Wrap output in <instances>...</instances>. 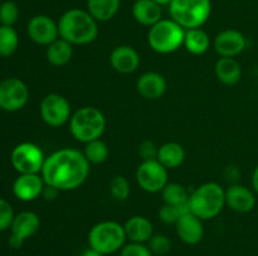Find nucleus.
I'll use <instances>...</instances> for the list:
<instances>
[{"label":"nucleus","instance_id":"nucleus-7","mask_svg":"<svg viewBox=\"0 0 258 256\" xmlns=\"http://www.w3.org/2000/svg\"><path fill=\"white\" fill-rule=\"evenodd\" d=\"M169 13L174 22L185 30L202 28L212 13L211 0H173L169 4Z\"/></svg>","mask_w":258,"mask_h":256},{"label":"nucleus","instance_id":"nucleus-40","mask_svg":"<svg viewBox=\"0 0 258 256\" xmlns=\"http://www.w3.org/2000/svg\"><path fill=\"white\" fill-rule=\"evenodd\" d=\"M154 2L158 3L159 5H161V7H163V5H169L171 2H173V0H154Z\"/></svg>","mask_w":258,"mask_h":256},{"label":"nucleus","instance_id":"nucleus-20","mask_svg":"<svg viewBox=\"0 0 258 256\" xmlns=\"http://www.w3.org/2000/svg\"><path fill=\"white\" fill-rule=\"evenodd\" d=\"M123 228H125L126 237L131 242L148 243L151 236L154 235L153 223L145 216H133L123 223Z\"/></svg>","mask_w":258,"mask_h":256},{"label":"nucleus","instance_id":"nucleus-14","mask_svg":"<svg viewBox=\"0 0 258 256\" xmlns=\"http://www.w3.org/2000/svg\"><path fill=\"white\" fill-rule=\"evenodd\" d=\"M213 47L219 57L234 58L246 49L247 39L239 30L226 29L214 38Z\"/></svg>","mask_w":258,"mask_h":256},{"label":"nucleus","instance_id":"nucleus-32","mask_svg":"<svg viewBox=\"0 0 258 256\" xmlns=\"http://www.w3.org/2000/svg\"><path fill=\"white\" fill-rule=\"evenodd\" d=\"M19 18V8L17 3L13 0H7V2L0 4V23L2 25H8L13 27L17 23Z\"/></svg>","mask_w":258,"mask_h":256},{"label":"nucleus","instance_id":"nucleus-30","mask_svg":"<svg viewBox=\"0 0 258 256\" xmlns=\"http://www.w3.org/2000/svg\"><path fill=\"white\" fill-rule=\"evenodd\" d=\"M189 212V206H173V205H166L164 203L161 208L159 210V218L163 221L164 223L168 225H175L178 222L179 218L184 215V213Z\"/></svg>","mask_w":258,"mask_h":256},{"label":"nucleus","instance_id":"nucleus-28","mask_svg":"<svg viewBox=\"0 0 258 256\" xmlns=\"http://www.w3.org/2000/svg\"><path fill=\"white\" fill-rule=\"evenodd\" d=\"M161 196H163L164 203H166V205H188L189 193L188 191L185 190V187L181 186L180 183H168V185L163 188V191H161Z\"/></svg>","mask_w":258,"mask_h":256},{"label":"nucleus","instance_id":"nucleus-31","mask_svg":"<svg viewBox=\"0 0 258 256\" xmlns=\"http://www.w3.org/2000/svg\"><path fill=\"white\" fill-rule=\"evenodd\" d=\"M110 192L116 201H126L131 193L130 182L125 176H115L110 181Z\"/></svg>","mask_w":258,"mask_h":256},{"label":"nucleus","instance_id":"nucleus-39","mask_svg":"<svg viewBox=\"0 0 258 256\" xmlns=\"http://www.w3.org/2000/svg\"><path fill=\"white\" fill-rule=\"evenodd\" d=\"M81 256H103V255L102 253L98 252V251H96L95 248L88 247V248H86L82 253H81Z\"/></svg>","mask_w":258,"mask_h":256},{"label":"nucleus","instance_id":"nucleus-12","mask_svg":"<svg viewBox=\"0 0 258 256\" xmlns=\"http://www.w3.org/2000/svg\"><path fill=\"white\" fill-rule=\"evenodd\" d=\"M40 227V218L33 211H23L15 215L10 230L9 245L13 248H19L27 238L32 237L38 232Z\"/></svg>","mask_w":258,"mask_h":256},{"label":"nucleus","instance_id":"nucleus-24","mask_svg":"<svg viewBox=\"0 0 258 256\" xmlns=\"http://www.w3.org/2000/svg\"><path fill=\"white\" fill-rule=\"evenodd\" d=\"M73 55V45L68 43L67 40L58 38L53 43H50L45 50V57L49 64L54 67H63L70 60L72 59Z\"/></svg>","mask_w":258,"mask_h":256},{"label":"nucleus","instance_id":"nucleus-1","mask_svg":"<svg viewBox=\"0 0 258 256\" xmlns=\"http://www.w3.org/2000/svg\"><path fill=\"white\" fill-rule=\"evenodd\" d=\"M40 175L45 185L59 191H72L86 182L90 175V162L83 152L62 148L45 157Z\"/></svg>","mask_w":258,"mask_h":256},{"label":"nucleus","instance_id":"nucleus-10","mask_svg":"<svg viewBox=\"0 0 258 256\" xmlns=\"http://www.w3.org/2000/svg\"><path fill=\"white\" fill-rule=\"evenodd\" d=\"M136 182L145 192H161L168 185V168L158 160L143 161L136 170Z\"/></svg>","mask_w":258,"mask_h":256},{"label":"nucleus","instance_id":"nucleus-41","mask_svg":"<svg viewBox=\"0 0 258 256\" xmlns=\"http://www.w3.org/2000/svg\"><path fill=\"white\" fill-rule=\"evenodd\" d=\"M0 109H2V108H0Z\"/></svg>","mask_w":258,"mask_h":256},{"label":"nucleus","instance_id":"nucleus-3","mask_svg":"<svg viewBox=\"0 0 258 256\" xmlns=\"http://www.w3.org/2000/svg\"><path fill=\"white\" fill-rule=\"evenodd\" d=\"M189 211L201 220L217 217L226 206V190L217 182H207L189 195Z\"/></svg>","mask_w":258,"mask_h":256},{"label":"nucleus","instance_id":"nucleus-5","mask_svg":"<svg viewBox=\"0 0 258 256\" xmlns=\"http://www.w3.org/2000/svg\"><path fill=\"white\" fill-rule=\"evenodd\" d=\"M123 225L116 221H101L92 226L88 232V245L103 256L120 251L126 243Z\"/></svg>","mask_w":258,"mask_h":256},{"label":"nucleus","instance_id":"nucleus-38","mask_svg":"<svg viewBox=\"0 0 258 256\" xmlns=\"http://www.w3.org/2000/svg\"><path fill=\"white\" fill-rule=\"evenodd\" d=\"M252 188L258 195V165L254 168L253 173H252Z\"/></svg>","mask_w":258,"mask_h":256},{"label":"nucleus","instance_id":"nucleus-8","mask_svg":"<svg viewBox=\"0 0 258 256\" xmlns=\"http://www.w3.org/2000/svg\"><path fill=\"white\" fill-rule=\"evenodd\" d=\"M45 156L42 148L32 142L19 143L10 155V162L14 170L20 175L40 173L44 165Z\"/></svg>","mask_w":258,"mask_h":256},{"label":"nucleus","instance_id":"nucleus-22","mask_svg":"<svg viewBox=\"0 0 258 256\" xmlns=\"http://www.w3.org/2000/svg\"><path fill=\"white\" fill-rule=\"evenodd\" d=\"M214 73L217 79L226 85H236L242 78L241 64L236 58H219L214 65Z\"/></svg>","mask_w":258,"mask_h":256},{"label":"nucleus","instance_id":"nucleus-36","mask_svg":"<svg viewBox=\"0 0 258 256\" xmlns=\"http://www.w3.org/2000/svg\"><path fill=\"white\" fill-rule=\"evenodd\" d=\"M159 147H156L155 143L150 140L143 141L139 146V155L143 158V161L156 160L158 158Z\"/></svg>","mask_w":258,"mask_h":256},{"label":"nucleus","instance_id":"nucleus-21","mask_svg":"<svg viewBox=\"0 0 258 256\" xmlns=\"http://www.w3.org/2000/svg\"><path fill=\"white\" fill-rule=\"evenodd\" d=\"M161 5L154 0H135L133 5V15L136 22L145 27H153L161 20Z\"/></svg>","mask_w":258,"mask_h":256},{"label":"nucleus","instance_id":"nucleus-29","mask_svg":"<svg viewBox=\"0 0 258 256\" xmlns=\"http://www.w3.org/2000/svg\"><path fill=\"white\" fill-rule=\"evenodd\" d=\"M83 155H85L86 160L90 162V165L91 163L92 165H101L108 158L110 150H108V146L106 145V142L98 138V140L86 143Z\"/></svg>","mask_w":258,"mask_h":256},{"label":"nucleus","instance_id":"nucleus-6","mask_svg":"<svg viewBox=\"0 0 258 256\" xmlns=\"http://www.w3.org/2000/svg\"><path fill=\"white\" fill-rule=\"evenodd\" d=\"M185 29L173 19H161L150 27L148 43L154 52L159 54H170L184 45Z\"/></svg>","mask_w":258,"mask_h":256},{"label":"nucleus","instance_id":"nucleus-27","mask_svg":"<svg viewBox=\"0 0 258 256\" xmlns=\"http://www.w3.org/2000/svg\"><path fill=\"white\" fill-rule=\"evenodd\" d=\"M19 47V37L13 27L0 25V57L8 58L14 54Z\"/></svg>","mask_w":258,"mask_h":256},{"label":"nucleus","instance_id":"nucleus-19","mask_svg":"<svg viewBox=\"0 0 258 256\" xmlns=\"http://www.w3.org/2000/svg\"><path fill=\"white\" fill-rule=\"evenodd\" d=\"M168 88L166 79L156 72H146L136 82V89L141 97L155 100L163 97Z\"/></svg>","mask_w":258,"mask_h":256},{"label":"nucleus","instance_id":"nucleus-23","mask_svg":"<svg viewBox=\"0 0 258 256\" xmlns=\"http://www.w3.org/2000/svg\"><path fill=\"white\" fill-rule=\"evenodd\" d=\"M156 160L168 170L179 167L185 161V150L176 142H166L159 147Z\"/></svg>","mask_w":258,"mask_h":256},{"label":"nucleus","instance_id":"nucleus-2","mask_svg":"<svg viewBox=\"0 0 258 256\" xmlns=\"http://www.w3.org/2000/svg\"><path fill=\"white\" fill-rule=\"evenodd\" d=\"M59 38L72 45H86L96 40L98 35V22L82 9H70L63 13L58 22Z\"/></svg>","mask_w":258,"mask_h":256},{"label":"nucleus","instance_id":"nucleus-9","mask_svg":"<svg viewBox=\"0 0 258 256\" xmlns=\"http://www.w3.org/2000/svg\"><path fill=\"white\" fill-rule=\"evenodd\" d=\"M40 117L50 127H60L70 122L72 109L66 97L58 93H49L40 102Z\"/></svg>","mask_w":258,"mask_h":256},{"label":"nucleus","instance_id":"nucleus-34","mask_svg":"<svg viewBox=\"0 0 258 256\" xmlns=\"http://www.w3.org/2000/svg\"><path fill=\"white\" fill-rule=\"evenodd\" d=\"M120 256H154L148 243L128 242L120 250Z\"/></svg>","mask_w":258,"mask_h":256},{"label":"nucleus","instance_id":"nucleus-18","mask_svg":"<svg viewBox=\"0 0 258 256\" xmlns=\"http://www.w3.org/2000/svg\"><path fill=\"white\" fill-rule=\"evenodd\" d=\"M110 64L121 74H130L138 70L140 65V55L130 45H118L110 54Z\"/></svg>","mask_w":258,"mask_h":256},{"label":"nucleus","instance_id":"nucleus-33","mask_svg":"<svg viewBox=\"0 0 258 256\" xmlns=\"http://www.w3.org/2000/svg\"><path fill=\"white\" fill-rule=\"evenodd\" d=\"M148 246L154 256H164L171 250V241L163 233H154L148 241Z\"/></svg>","mask_w":258,"mask_h":256},{"label":"nucleus","instance_id":"nucleus-35","mask_svg":"<svg viewBox=\"0 0 258 256\" xmlns=\"http://www.w3.org/2000/svg\"><path fill=\"white\" fill-rule=\"evenodd\" d=\"M14 210L7 200L0 197V232L8 230L14 220Z\"/></svg>","mask_w":258,"mask_h":256},{"label":"nucleus","instance_id":"nucleus-37","mask_svg":"<svg viewBox=\"0 0 258 256\" xmlns=\"http://www.w3.org/2000/svg\"><path fill=\"white\" fill-rule=\"evenodd\" d=\"M58 193H59V190L52 187V186L45 185L44 190H43V193H42V197L47 201H53L55 197H57Z\"/></svg>","mask_w":258,"mask_h":256},{"label":"nucleus","instance_id":"nucleus-16","mask_svg":"<svg viewBox=\"0 0 258 256\" xmlns=\"http://www.w3.org/2000/svg\"><path fill=\"white\" fill-rule=\"evenodd\" d=\"M254 191L243 185H232L226 190V205L238 213H248L256 206Z\"/></svg>","mask_w":258,"mask_h":256},{"label":"nucleus","instance_id":"nucleus-13","mask_svg":"<svg viewBox=\"0 0 258 256\" xmlns=\"http://www.w3.org/2000/svg\"><path fill=\"white\" fill-rule=\"evenodd\" d=\"M27 33L30 40L35 44L48 45L59 38L58 23H55L48 15H35L29 20L27 25Z\"/></svg>","mask_w":258,"mask_h":256},{"label":"nucleus","instance_id":"nucleus-4","mask_svg":"<svg viewBox=\"0 0 258 256\" xmlns=\"http://www.w3.org/2000/svg\"><path fill=\"white\" fill-rule=\"evenodd\" d=\"M106 128L105 114L98 108L82 107L76 110L70 119V131L76 141L88 143L101 138Z\"/></svg>","mask_w":258,"mask_h":256},{"label":"nucleus","instance_id":"nucleus-17","mask_svg":"<svg viewBox=\"0 0 258 256\" xmlns=\"http://www.w3.org/2000/svg\"><path fill=\"white\" fill-rule=\"evenodd\" d=\"M176 233L178 237L183 241L185 245H198L204 236V226L203 220L197 217L196 215L189 211L184 213L178 222L175 223Z\"/></svg>","mask_w":258,"mask_h":256},{"label":"nucleus","instance_id":"nucleus-26","mask_svg":"<svg viewBox=\"0 0 258 256\" xmlns=\"http://www.w3.org/2000/svg\"><path fill=\"white\" fill-rule=\"evenodd\" d=\"M121 0H87V12L97 22H108L117 14Z\"/></svg>","mask_w":258,"mask_h":256},{"label":"nucleus","instance_id":"nucleus-15","mask_svg":"<svg viewBox=\"0 0 258 256\" xmlns=\"http://www.w3.org/2000/svg\"><path fill=\"white\" fill-rule=\"evenodd\" d=\"M45 182L39 173H24L19 175L13 183V193L18 200L30 202L42 196Z\"/></svg>","mask_w":258,"mask_h":256},{"label":"nucleus","instance_id":"nucleus-11","mask_svg":"<svg viewBox=\"0 0 258 256\" xmlns=\"http://www.w3.org/2000/svg\"><path fill=\"white\" fill-rule=\"evenodd\" d=\"M29 100V89L22 79L5 78L0 82V108L5 112H17Z\"/></svg>","mask_w":258,"mask_h":256},{"label":"nucleus","instance_id":"nucleus-25","mask_svg":"<svg viewBox=\"0 0 258 256\" xmlns=\"http://www.w3.org/2000/svg\"><path fill=\"white\" fill-rule=\"evenodd\" d=\"M184 47L190 54L202 55L208 52L211 47V38L202 28L185 30Z\"/></svg>","mask_w":258,"mask_h":256}]
</instances>
